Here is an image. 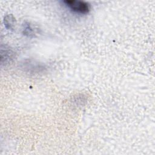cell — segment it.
<instances>
[{"mask_svg": "<svg viewBox=\"0 0 155 155\" xmlns=\"http://www.w3.org/2000/svg\"><path fill=\"white\" fill-rule=\"evenodd\" d=\"M24 34L27 35L28 36H30L31 35H34L35 33V30H33V28L29 24H26L25 27L24 29Z\"/></svg>", "mask_w": 155, "mask_h": 155, "instance_id": "7a4b0ae2", "label": "cell"}, {"mask_svg": "<svg viewBox=\"0 0 155 155\" xmlns=\"http://www.w3.org/2000/svg\"><path fill=\"white\" fill-rule=\"evenodd\" d=\"M63 2L72 11L80 14H86L90 9L89 4L82 1L65 0Z\"/></svg>", "mask_w": 155, "mask_h": 155, "instance_id": "6da1fadb", "label": "cell"}]
</instances>
